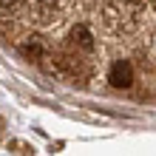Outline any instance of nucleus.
Returning a JSON list of instances; mask_svg holds the SVG:
<instances>
[{
	"label": "nucleus",
	"mask_w": 156,
	"mask_h": 156,
	"mask_svg": "<svg viewBox=\"0 0 156 156\" xmlns=\"http://www.w3.org/2000/svg\"><path fill=\"white\" fill-rule=\"evenodd\" d=\"M20 51L26 54V57H31V60H45V45L34 37V34H29V40L20 43Z\"/></svg>",
	"instance_id": "f03ea898"
},
{
	"label": "nucleus",
	"mask_w": 156,
	"mask_h": 156,
	"mask_svg": "<svg viewBox=\"0 0 156 156\" xmlns=\"http://www.w3.org/2000/svg\"><path fill=\"white\" fill-rule=\"evenodd\" d=\"M40 3H45V6H60L62 0H40Z\"/></svg>",
	"instance_id": "39448f33"
},
{
	"label": "nucleus",
	"mask_w": 156,
	"mask_h": 156,
	"mask_svg": "<svg viewBox=\"0 0 156 156\" xmlns=\"http://www.w3.org/2000/svg\"><path fill=\"white\" fill-rule=\"evenodd\" d=\"M71 43L80 45V48H85V51L94 48V37H91V31L85 26H74V29H71Z\"/></svg>",
	"instance_id": "7ed1b4c3"
},
{
	"label": "nucleus",
	"mask_w": 156,
	"mask_h": 156,
	"mask_svg": "<svg viewBox=\"0 0 156 156\" xmlns=\"http://www.w3.org/2000/svg\"><path fill=\"white\" fill-rule=\"evenodd\" d=\"M108 82L114 88H131L133 85V66L128 60H116L108 71Z\"/></svg>",
	"instance_id": "f257e3e1"
},
{
	"label": "nucleus",
	"mask_w": 156,
	"mask_h": 156,
	"mask_svg": "<svg viewBox=\"0 0 156 156\" xmlns=\"http://www.w3.org/2000/svg\"><path fill=\"white\" fill-rule=\"evenodd\" d=\"M20 6H23V0H0V17H3V14L17 12Z\"/></svg>",
	"instance_id": "20e7f679"
}]
</instances>
